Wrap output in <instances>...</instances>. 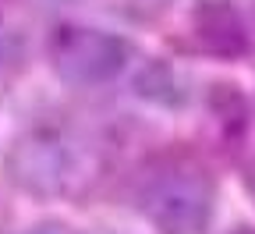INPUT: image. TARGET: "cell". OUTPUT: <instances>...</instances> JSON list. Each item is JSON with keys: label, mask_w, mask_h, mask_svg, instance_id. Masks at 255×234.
Masks as SVG:
<instances>
[{"label": "cell", "mask_w": 255, "mask_h": 234, "mask_svg": "<svg viewBox=\"0 0 255 234\" xmlns=\"http://www.w3.org/2000/svg\"><path fill=\"white\" fill-rule=\"evenodd\" d=\"M21 234H85V231H78V227H68V224H57V220H50V224H36V227H25Z\"/></svg>", "instance_id": "cell-6"}, {"label": "cell", "mask_w": 255, "mask_h": 234, "mask_svg": "<svg viewBox=\"0 0 255 234\" xmlns=\"http://www.w3.org/2000/svg\"><path fill=\"white\" fill-rule=\"evenodd\" d=\"M135 57V46L121 32L85 25V21H64L46 39V60L60 82L75 89L107 85L128 71Z\"/></svg>", "instance_id": "cell-3"}, {"label": "cell", "mask_w": 255, "mask_h": 234, "mask_svg": "<svg viewBox=\"0 0 255 234\" xmlns=\"http://www.w3.org/2000/svg\"><path fill=\"white\" fill-rule=\"evenodd\" d=\"M135 96L163 110H181L191 99V78L167 60H149L135 75Z\"/></svg>", "instance_id": "cell-5"}, {"label": "cell", "mask_w": 255, "mask_h": 234, "mask_svg": "<svg viewBox=\"0 0 255 234\" xmlns=\"http://www.w3.org/2000/svg\"><path fill=\"white\" fill-rule=\"evenodd\" d=\"M11 181L36 199H71L100 174V153L68 128H36L7 153Z\"/></svg>", "instance_id": "cell-2"}, {"label": "cell", "mask_w": 255, "mask_h": 234, "mask_svg": "<svg viewBox=\"0 0 255 234\" xmlns=\"http://www.w3.org/2000/svg\"><path fill=\"white\" fill-rule=\"evenodd\" d=\"M135 203L156 234H209L216 217V181L199 160L163 156L142 174Z\"/></svg>", "instance_id": "cell-1"}, {"label": "cell", "mask_w": 255, "mask_h": 234, "mask_svg": "<svg viewBox=\"0 0 255 234\" xmlns=\"http://www.w3.org/2000/svg\"><path fill=\"white\" fill-rule=\"evenodd\" d=\"M241 188H245V195L252 199V206H255V156L241 167Z\"/></svg>", "instance_id": "cell-7"}, {"label": "cell", "mask_w": 255, "mask_h": 234, "mask_svg": "<svg viewBox=\"0 0 255 234\" xmlns=\"http://www.w3.org/2000/svg\"><path fill=\"white\" fill-rule=\"evenodd\" d=\"M191 39L206 57L241 60L252 50V28L231 0H199L188 18Z\"/></svg>", "instance_id": "cell-4"}]
</instances>
